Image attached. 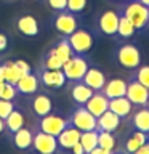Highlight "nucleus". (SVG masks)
<instances>
[{"instance_id":"obj_1","label":"nucleus","mask_w":149,"mask_h":154,"mask_svg":"<svg viewBox=\"0 0 149 154\" xmlns=\"http://www.w3.org/2000/svg\"><path fill=\"white\" fill-rule=\"evenodd\" d=\"M133 23L136 32H143L149 23V7L143 5L139 0H127L120 3V11Z\"/></svg>"},{"instance_id":"obj_2","label":"nucleus","mask_w":149,"mask_h":154,"mask_svg":"<svg viewBox=\"0 0 149 154\" xmlns=\"http://www.w3.org/2000/svg\"><path fill=\"white\" fill-rule=\"evenodd\" d=\"M115 61L125 69H136L141 66V51L135 43H123L115 50Z\"/></svg>"},{"instance_id":"obj_3","label":"nucleus","mask_w":149,"mask_h":154,"mask_svg":"<svg viewBox=\"0 0 149 154\" xmlns=\"http://www.w3.org/2000/svg\"><path fill=\"white\" fill-rule=\"evenodd\" d=\"M67 42L71 43L72 50L77 55H87L95 43V37L90 31L84 27H77L71 35H67Z\"/></svg>"},{"instance_id":"obj_4","label":"nucleus","mask_w":149,"mask_h":154,"mask_svg":"<svg viewBox=\"0 0 149 154\" xmlns=\"http://www.w3.org/2000/svg\"><path fill=\"white\" fill-rule=\"evenodd\" d=\"M88 67H90V64H88V60L85 58V55H77L75 53L71 60H67L62 64V72H64L67 80L77 82V80H82V77L85 75Z\"/></svg>"},{"instance_id":"obj_5","label":"nucleus","mask_w":149,"mask_h":154,"mask_svg":"<svg viewBox=\"0 0 149 154\" xmlns=\"http://www.w3.org/2000/svg\"><path fill=\"white\" fill-rule=\"evenodd\" d=\"M69 124L77 127L80 132H88V130H96V117L85 108L84 104L77 106L69 116Z\"/></svg>"},{"instance_id":"obj_6","label":"nucleus","mask_w":149,"mask_h":154,"mask_svg":"<svg viewBox=\"0 0 149 154\" xmlns=\"http://www.w3.org/2000/svg\"><path fill=\"white\" fill-rule=\"evenodd\" d=\"M67 124H69V119L62 117L61 114H47V116H42V117H38V130H42V132L45 133H50L53 137H58L62 130L67 127Z\"/></svg>"},{"instance_id":"obj_7","label":"nucleus","mask_w":149,"mask_h":154,"mask_svg":"<svg viewBox=\"0 0 149 154\" xmlns=\"http://www.w3.org/2000/svg\"><path fill=\"white\" fill-rule=\"evenodd\" d=\"M55 27H56V31L59 34H62L64 37L71 35L77 27H80L79 26V16L74 13H71L69 10L58 11V14L55 16Z\"/></svg>"},{"instance_id":"obj_8","label":"nucleus","mask_w":149,"mask_h":154,"mask_svg":"<svg viewBox=\"0 0 149 154\" xmlns=\"http://www.w3.org/2000/svg\"><path fill=\"white\" fill-rule=\"evenodd\" d=\"M32 148L38 154H55L58 149V140L50 133H45L42 130H37L34 133Z\"/></svg>"},{"instance_id":"obj_9","label":"nucleus","mask_w":149,"mask_h":154,"mask_svg":"<svg viewBox=\"0 0 149 154\" xmlns=\"http://www.w3.org/2000/svg\"><path fill=\"white\" fill-rule=\"evenodd\" d=\"M119 16L120 13L115 10H106L98 18V31L106 37L117 35V26H119Z\"/></svg>"},{"instance_id":"obj_10","label":"nucleus","mask_w":149,"mask_h":154,"mask_svg":"<svg viewBox=\"0 0 149 154\" xmlns=\"http://www.w3.org/2000/svg\"><path fill=\"white\" fill-rule=\"evenodd\" d=\"M125 96L132 101L133 106H146L147 98H149V88L141 85L138 80L132 79L127 84V93Z\"/></svg>"},{"instance_id":"obj_11","label":"nucleus","mask_w":149,"mask_h":154,"mask_svg":"<svg viewBox=\"0 0 149 154\" xmlns=\"http://www.w3.org/2000/svg\"><path fill=\"white\" fill-rule=\"evenodd\" d=\"M66 75L62 69H43L38 74V82L47 88H61L66 84Z\"/></svg>"},{"instance_id":"obj_12","label":"nucleus","mask_w":149,"mask_h":154,"mask_svg":"<svg viewBox=\"0 0 149 154\" xmlns=\"http://www.w3.org/2000/svg\"><path fill=\"white\" fill-rule=\"evenodd\" d=\"M84 106L95 116V117H99L104 111L109 109V98L101 90H98V91H95V93L90 96V100L87 101Z\"/></svg>"},{"instance_id":"obj_13","label":"nucleus","mask_w":149,"mask_h":154,"mask_svg":"<svg viewBox=\"0 0 149 154\" xmlns=\"http://www.w3.org/2000/svg\"><path fill=\"white\" fill-rule=\"evenodd\" d=\"M80 133L82 132L77 127H74L72 124H67V127L56 137L58 146H59L61 149H64V151L71 149L74 144H77V143L80 141Z\"/></svg>"},{"instance_id":"obj_14","label":"nucleus","mask_w":149,"mask_h":154,"mask_svg":"<svg viewBox=\"0 0 149 154\" xmlns=\"http://www.w3.org/2000/svg\"><path fill=\"white\" fill-rule=\"evenodd\" d=\"M82 82H84L85 85H88L91 90L98 91V90H103L104 84L108 82V79H106V74L103 71H99L98 67H88L85 72V75L82 77Z\"/></svg>"},{"instance_id":"obj_15","label":"nucleus","mask_w":149,"mask_h":154,"mask_svg":"<svg viewBox=\"0 0 149 154\" xmlns=\"http://www.w3.org/2000/svg\"><path fill=\"white\" fill-rule=\"evenodd\" d=\"M95 93V90H91L88 85H85L82 80H77V82H72V85H71V90H69V95H71V98L72 101L77 104V106H80V104H85L87 101L90 100V96Z\"/></svg>"},{"instance_id":"obj_16","label":"nucleus","mask_w":149,"mask_h":154,"mask_svg":"<svg viewBox=\"0 0 149 154\" xmlns=\"http://www.w3.org/2000/svg\"><path fill=\"white\" fill-rule=\"evenodd\" d=\"M120 127V117L111 109L104 111L99 117H96V130H104V132H115Z\"/></svg>"},{"instance_id":"obj_17","label":"nucleus","mask_w":149,"mask_h":154,"mask_svg":"<svg viewBox=\"0 0 149 154\" xmlns=\"http://www.w3.org/2000/svg\"><path fill=\"white\" fill-rule=\"evenodd\" d=\"M32 111L37 117H42V116H47L53 111V103H51V98L48 96L47 93H37L35 96L32 98Z\"/></svg>"},{"instance_id":"obj_18","label":"nucleus","mask_w":149,"mask_h":154,"mask_svg":"<svg viewBox=\"0 0 149 154\" xmlns=\"http://www.w3.org/2000/svg\"><path fill=\"white\" fill-rule=\"evenodd\" d=\"M109 109L115 112L120 119H125L132 114L133 104L127 96H117V98H111L109 100Z\"/></svg>"},{"instance_id":"obj_19","label":"nucleus","mask_w":149,"mask_h":154,"mask_svg":"<svg viewBox=\"0 0 149 154\" xmlns=\"http://www.w3.org/2000/svg\"><path fill=\"white\" fill-rule=\"evenodd\" d=\"M127 80L123 79H111L109 82H106L103 87V93L108 96V98H117V96H125L127 93Z\"/></svg>"},{"instance_id":"obj_20","label":"nucleus","mask_w":149,"mask_h":154,"mask_svg":"<svg viewBox=\"0 0 149 154\" xmlns=\"http://www.w3.org/2000/svg\"><path fill=\"white\" fill-rule=\"evenodd\" d=\"M18 31L23 34V35L27 37H34L38 34V21L32 14H23V16L18 18Z\"/></svg>"},{"instance_id":"obj_21","label":"nucleus","mask_w":149,"mask_h":154,"mask_svg":"<svg viewBox=\"0 0 149 154\" xmlns=\"http://www.w3.org/2000/svg\"><path fill=\"white\" fill-rule=\"evenodd\" d=\"M16 90L18 93L23 95H34L38 90V79L37 75H34L32 72L31 74H24L19 77V80L16 82Z\"/></svg>"},{"instance_id":"obj_22","label":"nucleus","mask_w":149,"mask_h":154,"mask_svg":"<svg viewBox=\"0 0 149 154\" xmlns=\"http://www.w3.org/2000/svg\"><path fill=\"white\" fill-rule=\"evenodd\" d=\"M147 141V135L144 132H139V130L133 128V132L127 137V140H125V144H123V151L127 154H132L135 152L138 148H141L144 143Z\"/></svg>"},{"instance_id":"obj_23","label":"nucleus","mask_w":149,"mask_h":154,"mask_svg":"<svg viewBox=\"0 0 149 154\" xmlns=\"http://www.w3.org/2000/svg\"><path fill=\"white\" fill-rule=\"evenodd\" d=\"M32 140H34V133L27 127H21L18 132L13 133V144L18 149H21V151L32 148Z\"/></svg>"},{"instance_id":"obj_24","label":"nucleus","mask_w":149,"mask_h":154,"mask_svg":"<svg viewBox=\"0 0 149 154\" xmlns=\"http://www.w3.org/2000/svg\"><path fill=\"white\" fill-rule=\"evenodd\" d=\"M132 125L133 128L139 130V132L147 133L149 132V109L146 106H141V109H136L132 117Z\"/></svg>"},{"instance_id":"obj_25","label":"nucleus","mask_w":149,"mask_h":154,"mask_svg":"<svg viewBox=\"0 0 149 154\" xmlns=\"http://www.w3.org/2000/svg\"><path fill=\"white\" fill-rule=\"evenodd\" d=\"M21 127H24V116H23L21 111H18L16 108H14L11 112H10L8 117L5 119V128L13 135L14 132H18Z\"/></svg>"},{"instance_id":"obj_26","label":"nucleus","mask_w":149,"mask_h":154,"mask_svg":"<svg viewBox=\"0 0 149 154\" xmlns=\"http://www.w3.org/2000/svg\"><path fill=\"white\" fill-rule=\"evenodd\" d=\"M51 51L55 53V55L59 58L62 63H66L67 60H71V58L75 55L74 50H72V47H71V43L67 42V38H62V40H59L55 47L51 48Z\"/></svg>"},{"instance_id":"obj_27","label":"nucleus","mask_w":149,"mask_h":154,"mask_svg":"<svg viewBox=\"0 0 149 154\" xmlns=\"http://www.w3.org/2000/svg\"><path fill=\"white\" fill-rule=\"evenodd\" d=\"M135 32H136V29H135L133 23L130 21L127 16H123L122 13H120L119 16V26H117V35L122 37V38H130L135 35Z\"/></svg>"},{"instance_id":"obj_28","label":"nucleus","mask_w":149,"mask_h":154,"mask_svg":"<svg viewBox=\"0 0 149 154\" xmlns=\"http://www.w3.org/2000/svg\"><path fill=\"white\" fill-rule=\"evenodd\" d=\"M80 144L85 149V154H88L91 149L98 146V130H88L80 133Z\"/></svg>"},{"instance_id":"obj_29","label":"nucleus","mask_w":149,"mask_h":154,"mask_svg":"<svg viewBox=\"0 0 149 154\" xmlns=\"http://www.w3.org/2000/svg\"><path fill=\"white\" fill-rule=\"evenodd\" d=\"M2 69H3V77H5V82H10V84H14L19 80V77L23 74L19 72V69L14 64V61H5L2 63Z\"/></svg>"},{"instance_id":"obj_30","label":"nucleus","mask_w":149,"mask_h":154,"mask_svg":"<svg viewBox=\"0 0 149 154\" xmlns=\"http://www.w3.org/2000/svg\"><path fill=\"white\" fill-rule=\"evenodd\" d=\"M98 146L114 151L117 148V140L114 138L112 132H104V130H98Z\"/></svg>"},{"instance_id":"obj_31","label":"nucleus","mask_w":149,"mask_h":154,"mask_svg":"<svg viewBox=\"0 0 149 154\" xmlns=\"http://www.w3.org/2000/svg\"><path fill=\"white\" fill-rule=\"evenodd\" d=\"M62 64H64V63H62L51 50H48L45 60H43V67H45V69H62Z\"/></svg>"},{"instance_id":"obj_32","label":"nucleus","mask_w":149,"mask_h":154,"mask_svg":"<svg viewBox=\"0 0 149 154\" xmlns=\"http://www.w3.org/2000/svg\"><path fill=\"white\" fill-rule=\"evenodd\" d=\"M16 95H18L16 85L10 84V82H3V84H2V90H0V98L13 101L14 98H16Z\"/></svg>"},{"instance_id":"obj_33","label":"nucleus","mask_w":149,"mask_h":154,"mask_svg":"<svg viewBox=\"0 0 149 154\" xmlns=\"http://www.w3.org/2000/svg\"><path fill=\"white\" fill-rule=\"evenodd\" d=\"M87 5H88V0H67V8L71 13L77 14V16H80V14H84V11L87 10Z\"/></svg>"},{"instance_id":"obj_34","label":"nucleus","mask_w":149,"mask_h":154,"mask_svg":"<svg viewBox=\"0 0 149 154\" xmlns=\"http://www.w3.org/2000/svg\"><path fill=\"white\" fill-rule=\"evenodd\" d=\"M133 79L138 80L139 84L144 85L146 88H149V66H138Z\"/></svg>"},{"instance_id":"obj_35","label":"nucleus","mask_w":149,"mask_h":154,"mask_svg":"<svg viewBox=\"0 0 149 154\" xmlns=\"http://www.w3.org/2000/svg\"><path fill=\"white\" fill-rule=\"evenodd\" d=\"M13 109H14V104L11 103V101L0 98V117H2V119H7Z\"/></svg>"},{"instance_id":"obj_36","label":"nucleus","mask_w":149,"mask_h":154,"mask_svg":"<svg viewBox=\"0 0 149 154\" xmlns=\"http://www.w3.org/2000/svg\"><path fill=\"white\" fill-rule=\"evenodd\" d=\"M48 7L55 11H62L67 8V0H48Z\"/></svg>"},{"instance_id":"obj_37","label":"nucleus","mask_w":149,"mask_h":154,"mask_svg":"<svg viewBox=\"0 0 149 154\" xmlns=\"http://www.w3.org/2000/svg\"><path fill=\"white\" fill-rule=\"evenodd\" d=\"M14 64H16V67L19 69V72L24 75V74H31L32 69H31V66H29V63L27 61H24V60H16L14 61Z\"/></svg>"},{"instance_id":"obj_38","label":"nucleus","mask_w":149,"mask_h":154,"mask_svg":"<svg viewBox=\"0 0 149 154\" xmlns=\"http://www.w3.org/2000/svg\"><path fill=\"white\" fill-rule=\"evenodd\" d=\"M88 154H112V151H109V149H104L101 146H96L95 149H91Z\"/></svg>"},{"instance_id":"obj_39","label":"nucleus","mask_w":149,"mask_h":154,"mask_svg":"<svg viewBox=\"0 0 149 154\" xmlns=\"http://www.w3.org/2000/svg\"><path fill=\"white\" fill-rule=\"evenodd\" d=\"M132 154H149V141H146L141 148H138L136 151L132 152Z\"/></svg>"},{"instance_id":"obj_40","label":"nucleus","mask_w":149,"mask_h":154,"mask_svg":"<svg viewBox=\"0 0 149 154\" xmlns=\"http://www.w3.org/2000/svg\"><path fill=\"white\" fill-rule=\"evenodd\" d=\"M71 149H72V154H85V149H84V146L80 144V141L77 143V144H74Z\"/></svg>"},{"instance_id":"obj_41","label":"nucleus","mask_w":149,"mask_h":154,"mask_svg":"<svg viewBox=\"0 0 149 154\" xmlns=\"http://www.w3.org/2000/svg\"><path fill=\"white\" fill-rule=\"evenodd\" d=\"M7 45H8L7 35H5V34H0V51H3L5 48H7Z\"/></svg>"},{"instance_id":"obj_42","label":"nucleus","mask_w":149,"mask_h":154,"mask_svg":"<svg viewBox=\"0 0 149 154\" xmlns=\"http://www.w3.org/2000/svg\"><path fill=\"white\" fill-rule=\"evenodd\" d=\"M3 130H5V119L0 117V133H2Z\"/></svg>"},{"instance_id":"obj_43","label":"nucleus","mask_w":149,"mask_h":154,"mask_svg":"<svg viewBox=\"0 0 149 154\" xmlns=\"http://www.w3.org/2000/svg\"><path fill=\"white\" fill-rule=\"evenodd\" d=\"M5 82V77H3V69H2V64H0V84Z\"/></svg>"},{"instance_id":"obj_44","label":"nucleus","mask_w":149,"mask_h":154,"mask_svg":"<svg viewBox=\"0 0 149 154\" xmlns=\"http://www.w3.org/2000/svg\"><path fill=\"white\" fill-rule=\"evenodd\" d=\"M108 2H111V3H123V2H127V0H108Z\"/></svg>"},{"instance_id":"obj_45","label":"nucleus","mask_w":149,"mask_h":154,"mask_svg":"<svg viewBox=\"0 0 149 154\" xmlns=\"http://www.w3.org/2000/svg\"><path fill=\"white\" fill-rule=\"evenodd\" d=\"M139 2H141L143 5H146V7H149V0H139Z\"/></svg>"},{"instance_id":"obj_46","label":"nucleus","mask_w":149,"mask_h":154,"mask_svg":"<svg viewBox=\"0 0 149 154\" xmlns=\"http://www.w3.org/2000/svg\"><path fill=\"white\" fill-rule=\"evenodd\" d=\"M112 154H127L125 151H112Z\"/></svg>"},{"instance_id":"obj_47","label":"nucleus","mask_w":149,"mask_h":154,"mask_svg":"<svg viewBox=\"0 0 149 154\" xmlns=\"http://www.w3.org/2000/svg\"><path fill=\"white\" fill-rule=\"evenodd\" d=\"M146 108L149 109V98H147V103H146Z\"/></svg>"},{"instance_id":"obj_48","label":"nucleus","mask_w":149,"mask_h":154,"mask_svg":"<svg viewBox=\"0 0 149 154\" xmlns=\"http://www.w3.org/2000/svg\"><path fill=\"white\" fill-rule=\"evenodd\" d=\"M146 135H147V141H149V132H147V133H146Z\"/></svg>"},{"instance_id":"obj_49","label":"nucleus","mask_w":149,"mask_h":154,"mask_svg":"<svg viewBox=\"0 0 149 154\" xmlns=\"http://www.w3.org/2000/svg\"><path fill=\"white\" fill-rule=\"evenodd\" d=\"M2 84H3V82H2ZM2 84H0V90H2Z\"/></svg>"},{"instance_id":"obj_50","label":"nucleus","mask_w":149,"mask_h":154,"mask_svg":"<svg viewBox=\"0 0 149 154\" xmlns=\"http://www.w3.org/2000/svg\"><path fill=\"white\" fill-rule=\"evenodd\" d=\"M147 26H149V23H147Z\"/></svg>"}]
</instances>
